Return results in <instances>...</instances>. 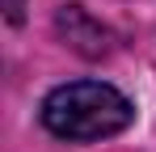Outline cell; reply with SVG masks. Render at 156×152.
<instances>
[{
  "mask_svg": "<svg viewBox=\"0 0 156 152\" xmlns=\"http://www.w3.org/2000/svg\"><path fill=\"white\" fill-rule=\"evenodd\" d=\"M131 123H135L131 97L105 80H72L42 97V127L72 144L110 139V135L127 131Z\"/></svg>",
  "mask_w": 156,
  "mask_h": 152,
  "instance_id": "cell-1",
  "label": "cell"
},
{
  "mask_svg": "<svg viewBox=\"0 0 156 152\" xmlns=\"http://www.w3.org/2000/svg\"><path fill=\"white\" fill-rule=\"evenodd\" d=\"M21 4H26V0H4V13H9V21H17V17H21Z\"/></svg>",
  "mask_w": 156,
  "mask_h": 152,
  "instance_id": "cell-2",
  "label": "cell"
}]
</instances>
